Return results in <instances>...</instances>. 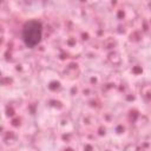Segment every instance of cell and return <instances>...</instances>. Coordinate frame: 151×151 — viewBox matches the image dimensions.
Returning <instances> with one entry per match:
<instances>
[{
  "instance_id": "cell-1",
  "label": "cell",
  "mask_w": 151,
  "mask_h": 151,
  "mask_svg": "<svg viewBox=\"0 0 151 151\" xmlns=\"http://www.w3.org/2000/svg\"><path fill=\"white\" fill-rule=\"evenodd\" d=\"M41 38H42L41 22L35 19L27 20L21 29V40L24 41V44L27 47L33 48L41 41Z\"/></svg>"
}]
</instances>
